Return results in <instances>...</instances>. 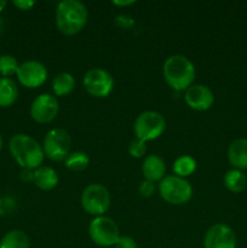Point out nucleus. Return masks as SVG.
Masks as SVG:
<instances>
[{
  "label": "nucleus",
  "mask_w": 247,
  "mask_h": 248,
  "mask_svg": "<svg viewBox=\"0 0 247 248\" xmlns=\"http://www.w3.org/2000/svg\"><path fill=\"white\" fill-rule=\"evenodd\" d=\"M9 150L15 161L23 170H36L44 161L43 145L26 133H17L9 142Z\"/></svg>",
  "instance_id": "obj_1"
},
{
  "label": "nucleus",
  "mask_w": 247,
  "mask_h": 248,
  "mask_svg": "<svg viewBox=\"0 0 247 248\" xmlns=\"http://www.w3.org/2000/svg\"><path fill=\"white\" fill-rule=\"evenodd\" d=\"M87 9L77 0H63L56 9V26L64 35L79 33L87 22Z\"/></svg>",
  "instance_id": "obj_2"
},
{
  "label": "nucleus",
  "mask_w": 247,
  "mask_h": 248,
  "mask_svg": "<svg viewBox=\"0 0 247 248\" xmlns=\"http://www.w3.org/2000/svg\"><path fill=\"white\" fill-rule=\"evenodd\" d=\"M162 73L167 85L176 91L186 90L195 79V67L188 57L172 55L165 61Z\"/></svg>",
  "instance_id": "obj_3"
},
{
  "label": "nucleus",
  "mask_w": 247,
  "mask_h": 248,
  "mask_svg": "<svg viewBox=\"0 0 247 248\" xmlns=\"http://www.w3.org/2000/svg\"><path fill=\"white\" fill-rule=\"evenodd\" d=\"M159 194L171 205H183L193 196V188L186 179L178 176H165L159 183Z\"/></svg>",
  "instance_id": "obj_4"
},
{
  "label": "nucleus",
  "mask_w": 247,
  "mask_h": 248,
  "mask_svg": "<svg viewBox=\"0 0 247 248\" xmlns=\"http://www.w3.org/2000/svg\"><path fill=\"white\" fill-rule=\"evenodd\" d=\"M166 120L159 111L147 110L140 113L133 124V131L138 140L143 142L154 140L164 133Z\"/></svg>",
  "instance_id": "obj_5"
},
{
  "label": "nucleus",
  "mask_w": 247,
  "mask_h": 248,
  "mask_svg": "<svg viewBox=\"0 0 247 248\" xmlns=\"http://www.w3.org/2000/svg\"><path fill=\"white\" fill-rule=\"evenodd\" d=\"M81 207L89 215L99 217L103 216L110 206V194L102 184L93 183L87 186L81 194Z\"/></svg>",
  "instance_id": "obj_6"
},
{
  "label": "nucleus",
  "mask_w": 247,
  "mask_h": 248,
  "mask_svg": "<svg viewBox=\"0 0 247 248\" xmlns=\"http://www.w3.org/2000/svg\"><path fill=\"white\" fill-rule=\"evenodd\" d=\"M89 235L97 246L110 247L114 246L120 237V230L111 218L99 216L94 217L90 223Z\"/></svg>",
  "instance_id": "obj_7"
},
{
  "label": "nucleus",
  "mask_w": 247,
  "mask_h": 248,
  "mask_svg": "<svg viewBox=\"0 0 247 248\" xmlns=\"http://www.w3.org/2000/svg\"><path fill=\"white\" fill-rule=\"evenodd\" d=\"M72 140L63 128H52L45 135L43 143L44 154L52 161H63L69 155Z\"/></svg>",
  "instance_id": "obj_8"
},
{
  "label": "nucleus",
  "mask_w": 247,
  "mask_h": 248,
  "mask_svg": "<svg viewBox=\"0 0 247 248\" xmlns=\"http://www.w3.org/2000/svg\"><path fill=\"white\" fill-rule=\"evenodd\" d=\"M84 87L91 96L103 98L110 94L114 87V79L107 70L101 68L90 69L84 77Z\"/></svg>",
  "instance_id": "obj_9"
},
{
  "label": "nucleus",
  "mask_w": 247,
  "mask_h": 248,
  "mask_svg": "<svg viewBox=\"0 0 247 248\" xmlns=\"http://www.w3.org/2000/svg\"><path fill=\"white\" fill-rule=\"evenodd\" d=\"M16 75L22 86L27 89H35L46 81L48 73L43 63L31 60L21 63Z\"/></svg>",
  "instance_id": "obj_10"
},
{
  "label": "nucleus",
  "mask_w": 247,
  "mask_h": 248,
  "mask_svg": "<svg viewBox=\"0 0 247 248\" xmlns=\"http://www.w3.org/2000/svg\"><path fill=\"white\" fill-rule=\"evenodd\" d=\"M60 104L53 94L41 93L31 106V116L39 124H48L58 115Z\"/></svg>",
  "instance_id": "obj_11"
},
{
  "label": "nucleus",
  "mask_w": 247,
  "mask_h": 248,
  "mask_svg": "<svg viewBox=\"0 0 247 248\" xmlns=\"http://www.w3.org/2000/svg\"><path fill=\"white\" fill-rule=\"evenodd\" d=\"M203 248H236V235L230 227L218 223L206 232Z\"/></svg>",
  "instance_id": "obj_12"
},
{
  "label": "nucleus",
  "mask_w": 247,
  "mask_h": 248,
  "mask_svg": "<svg viewBox=\"0 0 247 248\" xmlns=\"http://www.w3.org/2000/svg\"><path fill=\"white\" fill-rule=\"evenodd\" d=\"M184 99L188 107H190L194 110L203 111L207 110L212 107L215 102V96L211 89H208L205 85H191L190 87L185 90Z\"/></svg>",
  "instance_id": "obj_13"
},
{
  "label": "nucleus",
  "mask_w": 247,
  "mask_h": 248,
  "mask_svg": "<svg viewBox=\"0 0 247 248\" xmlns=\"http://www.w3.org/2000/svg\"><path fill=\"white\" fill-rule=\"evenodd\" d=\"M228 161L235 170L247 169V138H239L230 143L228 148Z\"/></svg>",
  "instance_id": "obj_14"
},
{
  "label": "nucleus",
  "mask_w": 247,
  "mask_h": 248,
  "mask_svg": "<svg viewBox=\"0 0 247 248\" xmlns=\"http://www.w3.org/2000/svg\"><path fill=\"white\" fill-rule=\"evenodd\" d=\"M142 171L145 179L150 182H160L166 173V165L159 155H148L142 165Z\"/></svg>",
  "instance_id": "obj_15"
},
{
  "label": "nucleus",
  "mask_w": 247,
  "mask_h": 248,
  "mask_svg": "<svg viewBox=\"0 0 247 248\" xmlns=\"http://www.w3.org/2000/svg\"><path fill=\"white\" fill-rule=\"evenodd\" d=\"M33 182L41 190H51L58 184V174L52 167L40 166L34 170Z\"/></svg>",
  "instance_id": "obj_16"
},
{
  "label": "nucleus",
  "mask_w": 247,
  "mask_h": 248,
  "mask_svg": "<svg viewBox=\"0 0 247 248\" xmlns=\"http://www.w3.org/2000/svg\"><path fill=\"white\" fill-rule=\"evenodd\" d=\"M18 97V87L11 78L0 77V108L11 107Z\"/></svg>",
  "instance_id": "obj_17"
},
{
  "label": "nucleus",
  "mask_w": 247,
  "mask_h": 248,
  "mask_svg": "<svg viewBox=\"0 0 247 248\" xmlns=\"http://www.w3.org/2000/svg\"><path fill=\"white\" fill-rule=\"evenodd\" d=\"M31 242L27 234L22 230L14 229L2 236L0 241V248H29Z\"/></svg>",
  "instance_id": "obj_18"
},
{
  "label": "nucleus",
  "mask_w": 247,
  "mask_h": 248,
  "mask_svg": "<svg viewBox=\"0 0 247 248\" xmlns=\"http://www.w3.org/2000/svg\"><path fill=\"white\" fill-rule=\"evenodd\" d=\"M75 79L70 73L62 72L52 80V91L56 96H67L74 90Z\"/></svg>",
  "instance_id": "obj_19"
},
{
  "label": "nucleus",
  "mask_w": 247,
  "mask_h": 248,
  "mask_svg": "<svg viewBox=\"0 0 247 248\" xmlns=\"http://www.w3.org/2000/svg\"><path fill=\"white\" fill-rule=\"evenodd\" d=\"M224 186L232 193H242L247 188V177L240 170L232 169L225 173Z\"/></svg>",
  "instance_id": "obj_20"
},
{
  "label": "nucleus",
  "mask_w": 247,
  "mask_h": 248,
  "mask_svg": "<svg viewBox=\"0 0 247 248\" xmlns=\"http://www.w3.org/2000/svg\"><path fill=\"white\" fill-rule=\"evenodd\" d=\"M90 164V157L84 152L69 153L64 160V165L68 170L73 172H81L87 169Z\"/></svg>",
  "instance_id": "obj_21"
},
{
  "label": "nucleus",
  "mask_w": 247,
  "mask_h": 248,
  "mask_svg": "<svg viewBox=\"0 0 247 248\" xmlns=\"http://www.w3.org/2000/svg\"><path fill=\"white\" fill-rule=\"evenodd\" d=\"M195 170H196L195 159L189 156V155H182V156H179L178 159H176V161H174L173 164L174 176L182 177V178H185V177L193 174Z\"/></svg>",
  "instance_id": "obj_22"
},
{
  "label": "nucleus",
  "mask_w": 247,
  "mask_h": 248,
  "mask_svg": "<svg viewBox=\"0 0 247 248\" xmlns=\"http://www.w3.org/2000/svg\"><path fill=\"white\" fill-rule=\"evenodd\" d=\"M19 64L16 58L11 55H0V75L10 78L17 73Z\"/></svg>",
  "instance_id": "obj_23"
},
{
  "label": "nucleus",
  "mask_w": 247,
  "mask_h": 248,
  "mask_svg": "<svg viewBox=\"0 0 247 248\" xmlns=\"http://www.w3.org/2000/svg\"><path fill=\"white\" fill-rule=\"evenodd\" d=\"M145 152H147V144L138 138L132 140L128 145V153H130L131 156L136 157V159L143 157V155H145Z\"/></svg>",
  "instance_id": "obj_24"
},
{
  "label": "nucleus",
  "mask_w": 247,
  "mask_h": 248,
  "mask_svg": "<svg viewBox=\"0 0 247 248\" xmlns=\"http://www.w3.org/2000/svg\"><path fill=\"white\" fill-rule=\"evenodd\" d=\"M115 248H137V242L133 237L127 236V235H124V236L119 237V240L116 241V244L114 245Z\"/></svg>",
  "instance_id": "obj_25"
},
{
  "label": "nucleus",
  "mask_w": 247,
  "mask_h": 248,
  "mask_svg": "<svg viewBox=\"0 0 247 248\" xmlns=\"http://www.w3.org/2000/svg\"><path fill=\"white\" fill-rule=\"evenodd\" d=\"M155 190V186H154V183L150 181H143L142 183L139 184V186H138V191H139L140 195L143 196V198H149V196L153 195V193H154Z\"/></svg>",
  "instance_id": "obj_26"
},
{
  "label": "nucleus",
  "mask_w": 247,
  "mask_h": 248,
  "mask_svg": "<svg viewBox=\"0 0 247 248\" xmlns=\"http://www.w3.org/2000/svg\"><path fill=\"white\" fill-rule=\"evenodd\" d=\"M115 21H116V24L123 27V28H130V27L135 23L132 17L127 16V15H119V16L116 17Z\"/></svg>",
  "instance_id": "obj_27"
},
{
  "label": "nucleus",
  "mask_w": 247,
  "mask_h": 248,
  "mask_svg": "<svg viewBox=\"0 0 247 248\" xmlns=\"http://www.w3.org/2000/svg\"><path fill=\"white\" fill-rule=\"evenodd\" d=\"M12 4L17 7V9L22 10V11H27V10L31 9L35 5L33 0H14Z\"/></svg>",
  "instance_id": "obj_28"
},
{
  "label": "nucleus",
  "mask_w": 247,
  "mask_h": 248,
  "mask_svg": "<svg viewBox=\"0 0 247 248\" xmlns=\"http://www.w3.org/2000/svg\"><path fill=\"white\" fill-rule=\"evenodd\" d=\"M21 179L23 182H33L34 181V172L31 170H23L21 172Z\"/></svg>",
  "instance_id": "obj_29"
},
{
  "label": "nucleus",
  "mask_w": 247,
  "mask_h": 248,
  "mask_svg": "<svg viewBox=\"0 0 247 248\" xmlns=\"http://www.w3.org/2000/svg\"><path fill=\"white\" fill-rule=\"evenodd\" d=\"M114 5H116V6H130V5L135 4V0H113Z\"/></svg>",
  "instance_id": "obj_30"
},
{
  "label": "nucleus",
  "mask_w": 247,
  "mask_h": 248,
  "mask_svg": "<svg viewBox=\"0 0 247 248\" xmlns=\"http://www.w3.org/2000/svg\"><path fill=\"white\" fill-rule=\"evenodd\" d=\"M6 5H7L6 0H0V12H1L5 7H6Z\"/></svg>",
  "instance_id": "obj_31"
},
{
  "label": "nucleus",
  "mask_w": 247,
  "mask_h": 248,
  "mask_svg": "<svg viewBox=\"0 0 247 248\" xmlns=\"http://www.w3.org/2000/svg\"><path fill=\"white\" fill-rule=\"evenodd\" d=\"M2 31H4V21H2V18L0 17V34L2 33Z\"/></svg>",
  "instance_id": "obj_32"
},
{
  "label": "nucleus",
  "mask_w": 247,
  "mask_h": 248,
  "mask_svg": "<svg viewBox=\"0 0 247 248\" xmlns=\"http://www.w3.org/2000/svg\"><path fill=\"white\" fill-rule=\"evenodd\" d=\"M2 144H4V142H2V137H1V135H0V152H1V149H2Z\"/></svg>",
  "instance_id": "obj_33"
},
{
  "label": "nucleus",
  "mask_w": 247,
  "mask_h": 248,
  "mask_svg": "<svg viewBox=\"0 0 247 248\" xmlns=\"http://www.w3.org/2000/svg\"><path fill=\"white\" fill-rule=\"evenodd\" d=\"M0 213H1V201H0Z\"/></svg>",
  "instance_id": "obj_34"
}]
</instances>
